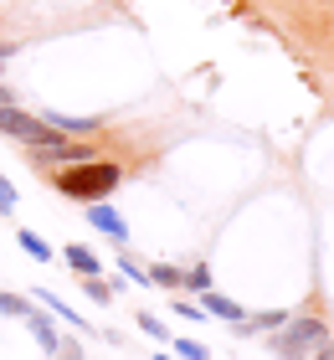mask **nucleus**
Returning a JSON list of instances; mask_svg holds the SVG:
<instances>
[{"mask_svg":"<svg viewBox=\"0 0 334 360\" xmlns=\"http://www.w3.org/2000/svg\"><path fill=\"white\" fill-rule=\"evenodd\" d=\"M26 299H15V293H0V314H26Z\"/></svg>","mask_w":334,"mask_h":360,"instance_id":"obj_12","label":"nucleus"},{"mask_svg":"<svg viewBox=\"0 0 334 360\" xmlns=\"http://www.w3.org/2000/svg\"><path fill=\"white\" fill-rule=\"evenodd\" d=\"M139 330H144V335H155V340H165V324H160L155 314H139Z\"/></svg>","mask_w":334,"mask_h":360,"instance_id":"obj_14","label":"nucleus"},{"mask_svg":"<svg viewBox=\"0 0 334 360\" xmlns=\"http://www.w3.org/2000/svg\"><path fill=\"white\" fill-rule=\"evenodd\" d=\"M88 221L98 226V232H108L113 242H129V221H124V217H119V211H113V206L93 201V206H88Z\"/></svg>","mask_w":334,"mask_h":360,"instance_id":"obj_3","label":"nucleus"},{"mask_svg":"<svg viewBox=\"0 0 334 360\" xmlns=\"http://www.w3.org/2000/svg\"><path fill=\"white\" fill-rule=\"evenodd\" d=\"M26 319H31V335H37V345L52 355V350H57V330H52V319L37 314V309H26Z\"/></svg>","mask_w":334,"mask_h":360,"instance_id":"obj_5","label":"nucleus"},{"mask_svg":"<svg viewBox=\"0 0 334 360\" xmlns=\"http://www.w3.org/2000/svg\"><path fill=\"white\" fill-rule=\"evenodd\" d=\"M67 268H77V273H98V257L88 248H67Z\"/></svg>","mask_w":334,"mask_h":360,"instance_id":"obj_8","label":"nucleus"},{"mask_svg":"<svg viewBox=\"0 0 334 360\" xmlns=\"http://www.w3.org/2000/svg\"><path fill=\"white\" fill-rule=\"evenodd\" d=\"M88 299H93V304H108V283H98V278H88Z\"/></svg>","mask_w":334,"mask_h":360,"instance_id":"obj_17","label":"nucleus"},{"mask_svg":"<svg viewBox=\"0 0 334 360\" xmlns=\"http://www.w3.org/2000/svg\"><path fill=\"white\" fill-rule=\"evenodd\" d=\"M149 283H160V288H175V283H180V273H175V268H155V273H149Z\"/></svg>","mask_w":334,"mask_h":360,"instance_id":"obj_13","label":"nucleus"},{"mask_svg":"<svg viewBox=\"0 0 334 360\" xmlns=\"http://www.w3.org/2000/svg\"><path fill=\"white\" fill-rule=\"evenodd\" d=\"M52 355H57V360H82V350H77V345H57Z\"/></svg>","mask_w":334,"mask_h":360,"instance_id":"obj_18","label":"nucleus"},{"mask_svg":"<svg viewBox=\"0 0 334 360\" xmlns=\"http://www.w3.org/2000/svg\"><path fill=\"white\" fill-rule=\"evenodd\" d=\"M319 345H324V324L319 319H283L273 330V355L278 360H304Z\"/></svg>","mask_w":334,"mask_h":360,"instance_id":"obj_2","label":"nucleus"},{"mask_svg":"<svg viewBox=\"0 0 334 360\" xmlns=\"http://www.w3.org/2000/svg\"><path fill=\"white\" fill-rule=\"evenodd\" d=\"M155 360H170V355H155Z\"/></svg>","mask_w":334,"mask_h":360,"instance_id":"obj_21","label":"nucleus"},{"mask_svg":"<svg viewBox=\"0 0 334 360\" xmlns=\"http://www.w3.org/2000/svg\"><path fill=\"white\" fill-rule=\"evenodd\" d=\"M180 283L195 288V293H206V288H211V273H206V268H191V273H180Z\"/></svg>","mask_w":334,"mask_h":360,"instance_id":"obj_10","label":"nucleus"},{"mask_svg":"<svg viewBox=\"0 0 334 360\" xmlns=\"http://www.w3.org/2000/svg\"><path fill=\"white\" fill-rule=\"evenodd\" d=\"M15 242H21V252H31L37 263H46V257H52V248H46V242H41L37 232H15Z\"/></svg>","mask_w":334,"mask_h":360,"instance_id":"obj_7","label":"nucleus"},{"mask_svg":"<svg viewBox=\"0 0 334 360\" xmlns=\"http://www.w3.org/2000/svg\"><path fill=\"white\" fill-rule=\"evenodd\" d=\"M0 57H6V46H0Z\"/></svg>","mask_w":334,"mask_h":360,"instance_id":"obj_22","label":"nucleus"},{"mask_svg":"<svg viewBox=\"0 0 334 360\" xmlns=\"http://www.w3.org/2000/svg\"><path fill=\"white\" fill-rule=\"evenodd\" d=\"M0 103H11V93H6V88H0Z\"/></svg>","mask_w":334,"mask_h":360,"instance_id":"obj_20","label":"nucleus"},{"mask_svg":"<svg viewBox=\"0 0 334 360\" xmlns=\"http://www.w3.org/2000/svg\"><path fill=\"white\" fill-rule=\"evenodd\" d=\"M37 299H41V304H52V309H57V314H62V319H72V324H77V330H82V319H77V314H72V309H67V304L57 299V293H37Z\"/></svg>","mask_w":334,"mask_h":360,"instance_id":"obj_11","label":"nucleus"},{"mask_svg":"<svg viewBox=\"0 0 334 360\" xmlns=\"http://www.w3.org/2000/svg\"><path fill=\"white\" fill-rule=\"evenodd\" d=\"M319 360H334V345H329V350H324V355H319Z\"/></svg>","mask_w":334,"mask_h":360,"instance_id":"obj_19","label":"nucleus"},{"mask_svg":"<svg viewBox=\"0 0 334 360\" xmlns=\"http://www.w3.org/2000/svg\"><path fill=\"white\" fill-rule=\"evenodd\" d=\"M0 211H15V191H11L6 175H0Z\"/></svg>","mask_w":334,"mask_h":360,"instance_id":"obj_16","label":"nucleus"},{"mask_svg":"<svg viewBox=\"0 0 334 360\" xmlns=\"http://www.w3.org/2000/svg\"><path fill=\"white\" fill-rule=\"evenodd\" d=\"M200 309H206V314H211V319H231V324H237V319H242V309H237V304H231V299H226V293H211V288H206V299H200Z\"/></svg>","mask_w":334,"mask_h":360,"instance_id":"obj_4","label":"nucleus"},{"mask_svg":"<svg viewBox=\"0 0 334 360\" xmlns=\"http://www.w3.org/2000/svg\"><path fill=\"white\" fill-rule=\"evenodd\" d=\"M113 186H119V165H108V160H77V165L62 175L57 191L67 201H88L93 206V201H103Z\"/></svg>","mask_w":334,"mask_h":360,"instance_id":"obj_1","label":"nucleus"},{"mask_svg":"<svg viewBox=\"0 0 334 360\" xmlns=\"http://www.w3.org/2000/svg\"><path fill=\"white\" fill-rule=\"evenodd\" d=\"M57 129H93V119H67V113H52Z\"/></svg>","mask_w":334,"mask_h":360,"instance_id":"obj_15","label":"nucleus"},{"mask_svg":"<svg viewBox=\"0 0 334 360\" xmlns=\"http://www.w3.org/2000/svg\"><path fill=\"white\" fill-rule=\"evenodd\" d=\"M283 319H288L283 309H278V314H252V319H237V335H267V330H278Z\"/></svg>","mask_w":334,"mask_h":360,"instance_id":"obj_6","label":"nucleus"},{"mask_svg":"<svg viewBox=\"0 0 334 360\" xmlns=\"http://www.w3.org/2000/svg\"><path fill=\"white\" fill-rule=\"evenodd\" d=\"M175 355H186V360H211V350L200 345V340H175Z\"/></svg>","mask_w":334,"mask_h":360,"instance_id":"obj_9","label":"nucleus"}]
</instances>
